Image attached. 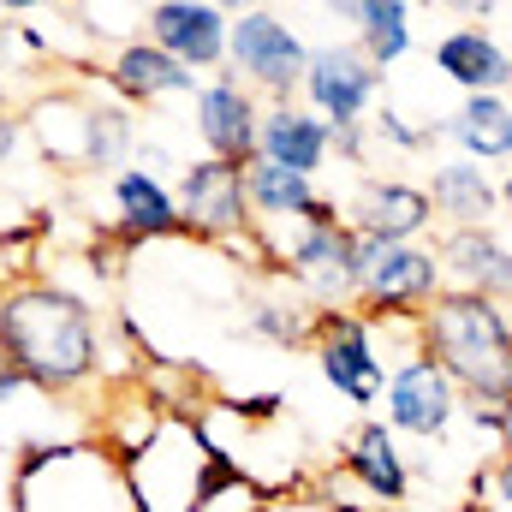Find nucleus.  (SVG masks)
I'll return each instance as SVG.
<instances>
[{
    "instance_id": "10",
    "label": "nucleus",
    "mask_w": 512,
    "mask_h": 512,
    "mask_svg": "<svg viewBox=\"0 0 512 512\" xmlns=\"http://www.w3.org/2000/svg\"><path fill=\"white\" fill-rule=\"evenodd\" d=\"M382 90V72L364 60L358 42H328V48H310V72H304V102L316 120H328L334 131L364 126L370 102Z\"/></svg>"
},
{
    "instance_id": "14",
    "label": "nucleus",
    "mask_w": 512,
    "mask_h": 512,
    "mask_svg": "<svg viewBox=\"0 0 512 512\" xmlns=\"http://www.w3.org/2000/svg\"><path fill=\"white\" fill-rule=\"evenodd\" d=\"M429 66H435L447 84H459L465 96H507L512 90V54L501 48V36L483 30V24H453V30L435 42Z\"/></svg>"
},
{
    "instance_id": "27",
    "label": "nucleus",
    "mask_w": 512,
    "mask_h": 512,
    "mask_svg": "<svg viewBox=\"0 0 512 512\" xmlns=\"http://www.w3.org/2000/svg\"><path fill=\"white\" fill-rule=\"evenodd\" d=\"M334 149H340V155H346L352 167H364V161H370V131H364V126L334 131Z\"/></svg>"
},
{
    "instance_id": "25",
    "label": "nucleus",
    "mask_w": 512,
    "mask_h": 512,
    "mask_svg": "<svg viewBox=\"0 0 512 512\" xmlns=\"http://www.w3.org/2000/svg\"><path fill=\"white\" fill-rule=\"evenodd\" d=\"M376 137L393 143V149H423V143L435 137V126H411V120H399L393 108H382V114H376Z\"/></svg>"
},
{
    "instance_id": "32",
    "label": "nucleus",
    "mask_w": 512,
    "mask_h": 512,
    "mask_svg": "<svg viewBox=\"0 0 512 512\" xmlns=\"http://www.w3.org/2000/svg\"><path fill=\"white\" fill-rule=\"evenodd\" d=\"M459 512H495V507H483V501H465V507H459Z\"/></svg>"
},
{
    "instance_id": "6",
    "label": "nucleus",
    "mask_w": 512,
    "mask_h": 512,
    "mask_svg": "<svg viewBox=\"0 0 512 512\" xmlns=\"http://www.w3.org/2000/svg\"><path fill=\"white\" fill-rule=\"evenodd\" d=\"M441 292H447V274H441L435 245H376L370 239L364 286H358V310L370 322H417Z\"/></svg>"
},
{
    "instance_id": "13",
    "label": "nucleus",
    "mask_w": 512,
    "mask_h": 512,
    "mask_svg": "<svg viewBox=\"0 0 512 512\" xmlns=\"http://www.w3.org/2000/svg\"><path fill=\"white\" fill-rule=\"evenodd\" d=\"M435 221H441V215H435V203H429L423 185H411V179H382V173L364 179V185L352 191V203H346V227L364 233V239H376V245H423Z\"/></svg>"
},
{
    "instance_id": "12",
    "label": "nucleus",
    "mask_w": 512,
    "mask_h": 512,
    "mask_svg": "<svg viewBox=\"0 0 512 512\" xmlns=\"http://www.w3.org/2000/svg\"><path fill=\"white\" fill-rule=\"evenodd\" d=\"M197 137L209 149V161H233V167H251L256 143H262V102L245 78L233 72H215L203 90H197Z\"/></svg>"
},
{
    "instance_id": "22",
    "label": "nucleus",
    "mask_w": 512,
    "mask_h": 512,
    "mask_svg": "<svg viewBox=\"0 0 512 512\" xmlns=\"http://www.w3.org/2000/svg\"><path fill=\"white\" fill-rule=\"evenodd\" d=\"M334 12L358 18V48L376 72L411 54V6L405 0H358V6H334Z\"/></svg>"
},
{
    "instance_id": "7",
    "label": "nucleus",
    "mask_w": 512,
    "mask_h": 512,
    "mask_svg": "<svg viewBox=\"0 0 512 512\" xmlns=\"http://www.w3.org/2000/svg\"><path fill=\"white\" fill-rule=\"evenodd\" d=\"M233 78H245L251 90L274 96V102H292V90H304V72H310V42L268 6H251L233 18Z\"/></svg>"
},
{
    "instance_id": "30",
    "label": "nucleus",
    "mask_w": 512,
    "mask_h": 512,
    "mask_svg": "<svg viewBox=\"0 0 512 512\" xmlns=\"http://www.w3.org/2000/svg\"><path fill=\"white\" fill-rule=\"evenodd\" d=\"M501 215H507V221H512V173H507V179H501Z\"/></svg>"
},
{
    "instance_id": "4",
    "label": "nucleus",
    "mask_w": 512,
    "mask_h": 512,
    "mask_svg": "<svg viewBox=\"0 0 512 512\" xmlns=\"http://www.w3.org/2000/svg\"><path fill=\"white\" fill-rule=\"evenodd\" d=\"M310 352H316L322 382L334 387L346 405H358V411L382 405L393 364L382 358V334H376V322H370L358 304H346V310H316Z\"/></svg>"
},
{
    "instance_id": "24",
    "label": "nucleus",
    "mask_w": 512,
    "mask_h": 512,
    "mask_svg": "<svg viewBox=\"0 0 512 512\" xmlns=\"http://www.w3.org/2000/svg\"><path fill=\"white\" fill-rule=\"evenodd\" d=\"M251 334H262L268 346H310V328H316V310L304 298H256L245 310Z\"/></svg>"
},
{
    "instance_id": "31",
    "label": "nucleus",
    "mask_w": 512,
    "mask_h": 512,
    "mask_svg": "<svg viewBox=\"0 0 512 512\" xmlns=\"http://www.w3.org/2000/svg\"><path fill=\"white\" fill-rule=\"evenodd\" d=\"M501 447L512 453V405H507V435H501Z\"/></svg>"
},
{
    "instance_id": "2",
    "label": "nucleus",
    "mask_w": 512,
    "mask_h": 512,
    "mask_svg": "<svg viewBox=\"0 0 512 512\" xmlns=\"http://www.w3.org/2000/svg\"><path fill=\"white\" fill-rule=\"evenodd\" d=\"M423 352L459 382L465 399L477 405H512V310L447 286L423 316H417Z\"/></svg>"
},
{
    "instance_id": "29",
    "label": "nucleus",
    "mask_w": 512,
    "mask_h": 512,
    "mask_svg": "<svg viewBox=\"0 0 512 512\" xmlns=\"http://www.w3.org/2000/svg\"><path fill=\"white\" fill-rule=\"evenodd\" d=\"M18 137H24V126H18V120H0V161L18 149Z\"/></svg>"
},
{
    "instance_id": "16",
    "label": "nucleus",
    "mask_w": 512,
    "mask_h": 512,
    "mask_svg": "<svg viewBox=\"0 0 512 512\" xmlns=\"http://www.w3.org/2000/svg\"><path fill=\"white\" fill-rule=\"evenodd\" d=\"M102 84H108L126 108H149V102H161V96H197V72L179 66L173 54H161L149 36L114 48V60L102 66Z\"/></svg>"
},
{
    "instance_id": "28",
    "label": "nucleus",
    "mask_w": 512,
    "mask_h": 512,
    "mask_svg": "<svg viewBox=\"0 0 512 512\" xmlns=\"http://www.w3.org/2000/svg\"><path fill=\"white\" fill-rule=\"evenodd\" d=\"M24 376H18V370H12V364H6V358H0V405H6V399H12V393H24Z\"/></svg>"
},
{
    "instance_id": "5",
    "label": "nucleus",
    "mask_w": 512,
    "mask_h": 512,
    "mask_svg": "<svg viewBox=\"0 0 512 512\" xmlns=\"http://www.w3.org/2000/svg\"><path fill=\"white\" fill-rule=\"evenodd\" d=\"M274 262H280V274L298 286V298L310 310H346V304H358L370 239L352 233L346 221L340 227H298V239L274 256Z\"/></svg>"
},
{
    "instance_id": "21",
    "label": "nucleus",
    "mask_w": 512,
    "mask_h": 512,
    "mask_svg": "<svg viewBox=\"0 0 512 512\" xmlns=\"http://www.w3.org/2000/svg\"><path fill=\"white\" fill-rule=\"evenodd\" d=\"M435 137H453L465 161L477 167H495L512 161V102L507 96H465L447 120H429Z\"/></svg>"
},
{
    "instance_id": "11",
    "label": "nucleus",
    "mask_w": 512,
    "mask_h": 512,
    "mask_svg": "<svg viewBox=\"0 0 512 512\" xmlns=\"http://www.w3.org/2000/svg\"><path fill=\"white\" fill-rule=\"evenodd\" d=\"M143 36L161 54H173L179 66L215 72V66H227V48H233V12H221L209 0H155V6H143Z\"/></svg>"
},
{
    "instance_id": "1",
    "label": "nucleus",
    "mask_w": 512,
    "mask_h": 512,
    "mask_svg": "<svg viewBox=\"0 0 512 512\" xmlns=\"http://www.w3.org/2000/svg\"><path fill=\"white\" fill-rule=\"evenodd\" d=\"M0 358L48 399L96 382L102 334L78 292L60 280H18L0 292Z\"/></svg>"
},
{
    "instance_id": "18",
    "label": "nucleus",
    "mask_w": 512,
    "mask_h": 512,
    "mask_svg": "<svg viewBox=\"0 0 512 512\" xmlns=\"http://www.w3.org/2000/svg\"><path fill=\"white\" fill-rule=\"evenodd\" d=\"M328 155H334V126H328V120H316V114L298 108V102L262 108L256 161H274V167H286V173H298V179H316V173L328 167Z\"/></svg>"
},
{
    "instance_id": "23",
    "label": "nucleus",
    "mask_w": 512,
    "mask_h": 512,
    "mask_svg": "<svg viewBox=\"0 0 512 512\" xmlns=\"http://www.w3.org/2000/svg\"><path fill=\"white\" fill-rule=\"evenodd\" d=\"M137 143V120L126 102H90V126H84V167H108L114 179L126 173V155Z\"/></svg>"
},
{
    "instance_id": "8",
    "label": "nucleus",
    "mask_w": 512,
    "mask_h": 512,
    "mask_svg": "<svg viewBox=\"0 0 512 512\" xmlns=\"http://www.w3.org/2000/svg\"><path fill=\"white\" fill-rule=\"evenodd\" d=\"M179 221H185V239L197 245H239L251 239L256 215H251V197H245V167L233 161H185L179 173Z\"/></svg>"
},
{
    "instance_id": "9",
    "label": "nucleus",
    "mask_w": 512,
    "mask_h": 512,
    "mask_svg": "<svg viewBox=\"0 0 512 512\" xmlns=\"http://www.w3.org/2000/svg\"><path fill=\"white\" fill-rule=\"evenodd\" d=\"M382 399H387V429H393V435H411V441H441V435L465 417L459 382H453L429 352H411L405 364H393Z\"/></svg>"
},
{
    "instance_id": "33",
    "label": "nucleus",
    "mask_w": 512,
    "mask_h": 512,
    "mask_svg": "<svg viewBox=\"0 0 512 512\" xmlns=\"http://www.w3.org/2000/svg\"><path fill=\"white\" fill-rule=\"evenodd\" d=\"M0 108H6V84H0Z\"/></svg>"
},
{
    "instance_id": "19",
    "label": "nucleus",
    "mask_w": 512,
    "mask_h": 512,
    "mask_svg": "<svg viewBox=\"0 0 512 512\" xmlns=\"http://www.w3.org/2000/svg\"><path fill=\"white\" fill-rule=\"evenodd\" d=\"M114 239L137 251V245H155V239H185V221H179V197L143 173V167H126L114 179Z\"/></svg>"
},
{
    "instance_id": "15",
    "label": "nucleus",
    "mask_w": 512,
    "mask_h": 512,
    "mask_svg": "<svg viewBox=\"0 0 512 512\" xmlns=\"http://www.w3.org/2000/svg\"><path fill=\"white\" fill-rule=\"evenodd\" d=\"M435 256H441L447 286H459V292H483V298H495V304H507L512 310V245L495 233V227L441 233Z\"/></svg>"
},
{
    "instance_id": "17",
    "label": "nucleus",
    "mask_w": 512,
    "mask_h": 512,
    "mask_svg": "<svg viewBox=\"0 0 512 512\" xmlns=\"http://www.w3.org/2000/svg\"><path fill=\"white\" fill-rule=\"evenodd\" d=\"M423 191H429L435 215L447 221V233H465V227H495V215H501V179H495L489 167L465 161V155L435 161Z\"/></svg>"
},
{
    "instance_id": "26",
    "label": "nucleus",
    "mask_w": 512,
    "mask_h": 512,
    "mask_svg": "<svg viewBox=\"0 0 512 512\" xmlns=\"http://www.w3.org/2000/svg\"><path fill=\"white\" fill-rule=\"evenodd\" d=\"M483 495H489L495 507L512 512V453H507V447L495 453V465H489V471H477V501H483Z\"/></svg>"
},
{
    "instance_id": "3",
    "label": "nucleus",
    "mask_w": 512,
    "mask_h": 512,
    "mask_svg": "<svg viewBox=\"0 0 512 512\" xmlns=\"http://www.w3.org/2000/svg\"><path fill=\"white\" fill-rule=\"evenodd\" d=\"M209 459H215V447L203 441V429L173 411L131 459H120L131 512H209V501H203Z\"/></svg>"
},
{
    "instance_id": "20",
    "label": "nucleus",
    "mask_w": 512,
    "mask_h": 512,
    "mask_svg": "<svg viewBox=\"0 0 512 512\" xmlns=\"http://www.w3.org/2000/svg\"><path fill=\"white\" fill-rule=\"evenodd\" d=\"M346 477L387 512L411 501V465L399 453V435L387 423H376V417L352 429V441H346Z\"/></svg>"
}]
</instances>
